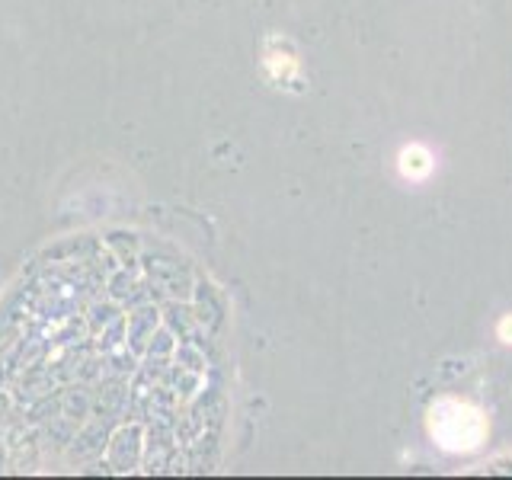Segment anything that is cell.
Wrapping results in <instances>:
<instances>
[{
    "label": "cell",
    "mask_w": 512,
    "mask_h": 480,
    "mask_svg": "<svg viewBox=\"0 0 512 480\" xmlns=\"http://www.w3.org/2000/svg\"><path fill=\"white\" fill-rule=\"evenodd\" d=\"M400 173L410 176V180H423V176H429L432 170V154L423 148V144H410V148L400 151Z\"/></svg>",
    "instance_id": "obj_2"
},
{
    "label": "cell",
    "mask_w": 512,
    "mask_h": 480,
    "mask_svg": "<svg viewBox=\"0 0 512 480\" xmlns=\"http://www.w3.org/2000/svg\"><path fill=\"white\" fill-rule=\"evenodd\" d=\"M429 432L445 452H474L487 436V423L477 407L445 397L429 410Z\"/></svg>",
    "instance_id": "obj_1"
},
{
    "label": "cell",
    "mask_w": 512,
    "mask_h": 480,
    "mask_svg": "<svg viewBox=\"0 0 512 480\" xmlns=\"http://www.w3.org/2000/svg\"><path fill=\"white\" fill-rule=\"evenodd\" d=\"M500 340L512 343V317H506L503 324H500Z\"/></svg>",
    "instance_id": "obj_3"
}]
</instances>
